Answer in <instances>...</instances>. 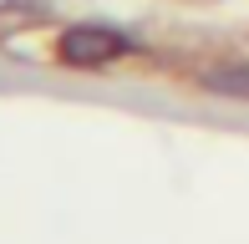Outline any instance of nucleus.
<instances>
[{
  "label": "nucleus",
  "mask_w": 249,
  "mask_h": 244,
  "mask_svg": "<svg viewBox=\"0 0 249 244\" xmlns=\"http://www.w3.org/2000/svg\"><path fill=\"white\" fill-rule=\"evenodd\" d=\"M127 51V41L117 36V31H102V26H76L61 36V61L71 66H97V61H112Z\"/></svg>",
  "instance_id": "obj_1"
},
{
  "label": "nucleus",
  "mask_w": 249,
  "mask_h": 244,
  "mask_svg": "<svg viewBox=\"0 0 249 244\" xmlns=\"http://www.w3.org/2000/svg\"><path fill=\"white\" fill-rule=\"evenodd\" d=\"M209 87L213 92H249V71H213Z\"/></svg>",
  "instance_id": "obj_2"
}]
</instances>
